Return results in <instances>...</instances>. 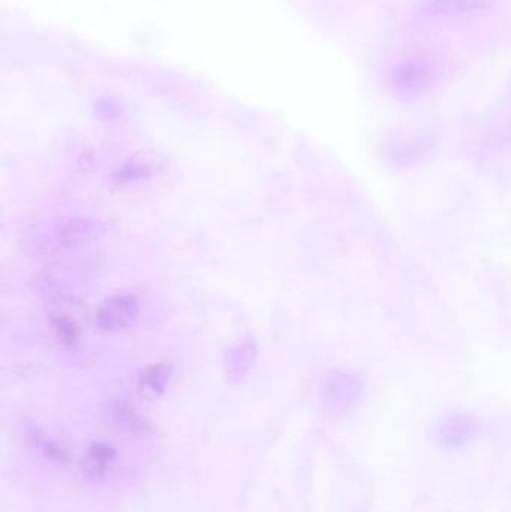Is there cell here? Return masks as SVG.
<instances>
[{"mask_svg": "<svg viewBox=\"0 0 511 512\" xmlns=\"http://www.w3.org/2000/svg\"><path fill=\"white\" fill-rule=\"evenodd\" d=\"M363 382L359 376L345 370H332L321 379L320 396L333 414H347L359 405Z\"/></svg>", "mask_w": 511, "mask_h": 512, "instance_id": "6da1fadb", "label": "cell"}, {"mask_svg": "<svg viewBox=\"0 0 511 512\" xmlns=\"http://www.w3.org/2000/svg\"><path fill=\"white\" fill-rule=\"evenodd\" d=\"M480 424L473 415L456 412L443 418L437 427V442L444 450L455 451L473 444L480 435Z\"/></svg>", "mask_w": 511, "mask_h": 512, "instance_id": "7a4b0ae2", "label": "cell"}, {"mask_svg": "<svg viewBox=\"0 0 511 512\" xmlns=\"http://www.w3.org/2000/svg\"><path fill=\"white\" fill-rule=\"evenodd\" d=\"M138 315V301L134 295H116L99 304L95 321L101 330L117 331L129 327Z\"/></svg>", "mask_w": 511, "mask_h": 512, "instance_id": "3957f363", "label": "cell"}, {"mask_svg": "<svg viewBox=\"0 0 511 512\" xmlns=\"http://www.w3.org/2000/svg\"><path fill=\"white\" fill-rule=\"evenodd\" d=\"M258 345L251 336L243 337L227 349L224 355V370L231 382H239L251 372L257 363Z\"/></svg>", "mask_w": 511, "mask_h": 512, "instance_id": "277c9868", "label": "cell"}, {"mask_svg": "<svg viewBox=\"0 0 511 512\" xmlns=\"http://www.w3.org/2000/svg\"><path fill=\"white\" fill-rule=\"evenodd\" d=\"M165 161L159 153L140 152L131 156L116 173L113 174L111 180L116 185H128L138 180L149 179L155 176L164 168Z\"/></svg>", "mask_w": 511, "mask_h": 512, "instance_id": "5b68a950", "label": "cell"}, {"mask_svg": "<svg viewBox=\"0 0 511 512\" xmlns=\"http://www.w3.org/2000/svg\"><path fill=\"white\" fill-rule=\"evenodd\" d=\"M431 69L420 60L401 63L390 74V84L402 95H417L426 89L431 81Z\"/></svg>", "mask_w": 511, "mask_h": 512, "instance_id": "8992f818", "label": "cell"}, {"mask_svg": "<svg viewBox=\"0 0 511 512\" xmlns=\"http://www.w3.org/2000/svg\"><path fill=\"white\" fill-rule=\"evenodd\" d=\"M80 304L75 307L74 300L60 301L50 312V322L56 331L60 342L65 345H75L80 340L81 324L78 321L80 316Z\"/></svg>", "mask_w": 511, "mask_h": 512, "instance_id": "52a82bcc", "label": "cell"}, {"mask_svg": "<svg viewBox=\"0 0 511 512\" xmlns=\"http://www.w3.org/2000/svg\"><path fill=\"white\" fill-rule=\"evenodd\" d=\"M494 3L495 0H426L420 6V14L426 17L471 14L492 8Z\"/></svg>", "mask_w": 511, "mask_h": 512, "instance_id": "ba28073f", "label": "cell"}, {"mask_svg": "<svg viewBox=\"0 0 511 512\" xmlns=\"http://www.w3.org/2000/svg\"><path fill=\"white\" fill-rule=\"evenodd\" d=\"M171 378H173V367L170 364H152L141 372L138 378V391L144 399H159L167 390Z\"/></svg>", "mask_w": 511, "mask_h": 512, "instance_id": "9c48e42d", "label": "cell"}, {"mask_svg": "<svg viewBox=\"0 0 511 512\" xmlns=\"http://www.w3.org/2000/svg\"><path fill=\"white\" fill-rule=\"evenodd\" d=\"M116 450L105 442H93L84 457V472L90 478H104L116 463Z\"/></svg>", "mask_w": 511, "mask_h": 512, "instance_id": "30bf717a", "label": "cell"}]
</instances>
